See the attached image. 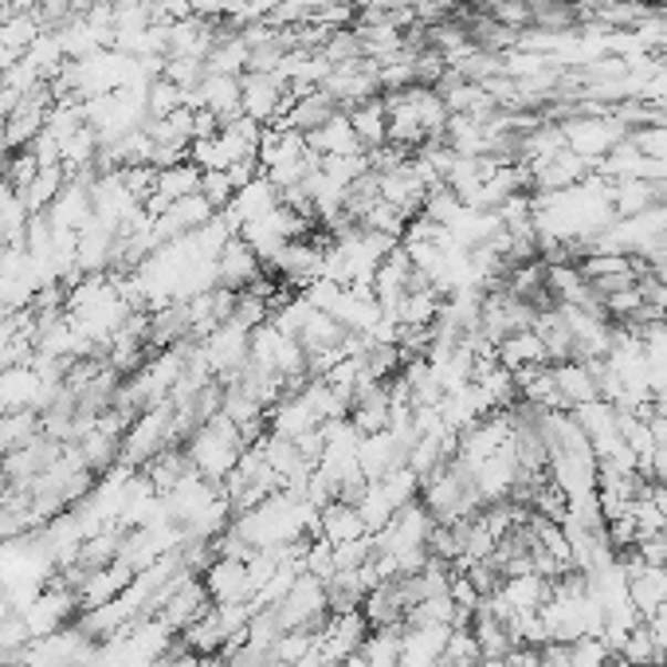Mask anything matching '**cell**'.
<instances>
[{"label": "cell", "instance_id": "obj_25", "mask_svg": "<svg viewBox=\"0 0 667 667\" xmlns=\"http://www.w3.org/2000/svg\"><path fill=\"white\" fill-rule=\"evenodd\" d=\"M322 60H326L330 67L365 60V48H362V35H357V28H334V32L326 35V44H322Z\"/></svg>", "mask_w": 667, "mask_h": 667}, {"label": "cell", "instance_id": "obj_24", "mask_svg": "<svg viewBox=\"0 0 667 667\" xmlns=\"http://www.w3.org/2000/svg\"><path fill=\"white\" fill-rule=\"evenodd\" d=\"M63 185H67V169H63V165H44L40 177L32 181V189H28L20 200L28 205V212H48L52 200L63 192Z\"/></svg>", "mask_w": 667, "mask_h": 667}, {"label": "cell", "instance_id": "obj_12", "mask_svg": "<svg viewBox=\"0 0 667 667\" xmlns=\"http://www.w3.org/2000/svg\"><path fill=\"white\" fill-rule=\"evenodd\" d=\"M334 114H342V106L334 103V98L326 95L322 87L314 91H303V95H295V103H291V111L283 114V118L275 122V126H286V131H299L311 138L314 131H322Z\"/></svg>", "mask_w": 667, "mask_h": 667}, {"label": "cell", "instance_id": "obj_31", "mask_svg": "<svg viewBox=\"0 0 667 667\" xmlns=\"http://www.w3.org/2000/svg\"><path fill=\"white\" fill-rule=\"evenodd\" d=\"M200 197L208 200V205L217 208V212H225L228 205H232V197H236V185H232V177L225 174V169H205L200 174Z\"/></svg>", "mask_w": 667, "mask_h": 667}, {"label": "cell", "instance_id": "obj_13", "mask_svg": "<svg viewBox=\"0 0 667 667\" xmlns=\"http://www.w3.org/2000/svg\"><path fill=\"white\" fill-rule=\"evenodd\" d=\"M471 636H476V648L483 659H503L507 652L514 648V636H511V621H503V616H494L487 605H479L476 613H471Z\"/></svg>", "mask_w": 667, "mask_h": 667}, {"label": "cell", "instance_id": "obj_11", "mask_svg": "<svg viewBox=\"0 0 667 667\" xmlns=\"http://www.w3.org/2000/svg\"><path fill=\"white\" fill-rule=\"evenodd\" d=\"M408 597H405V585L400 577H389L382 585H373L362 601V613L369 621V628H405V616H408Z\"/></svg>", "mask_w": 667, "mask_h": 667}, {"label": "cell", "instance_id": "obj_34", "mask_svg": "<svg viewBox=\"0 0 667 667\" xmlns=\"http://www.w3.org/2000/svg\"><path fill=\"white\" fill-rule=\"evenodd\" d=\"M306 652H314V636L311 633H283V636H279V644H275V659H283V664H299Z\"/></svg>", "mask_w": 667, "mask_h": 667}, {"label": "cell", "instance_id": "obj_10", "mask_svg": "<svg viewBox=\"0 0 667 667\" xmlns=\"http://www.w3.org/2000/svg\"><path fill=\"white\" fill-rule=\"evenodd\" d=\"M212 605L208 601V590H205V581L197 577V573H185V577H177V585H174V593L165 597V605H161V621L174 628V633H181V628H189L192 621H197L205 608Z\"/></svg>", "mask_w": 667, "mask_h": 667}, {"label": "cell", "instance_id": "obj_4", "mask_svg": "<svg viewBox=\"0 0 667 667\" xmlns=\"http://www.w3.org/2000/svg\"><path fill=\"white\" fill-rule=\"evenodd\" d=\"M212 217H217V208L208 205L200 192H189V197L174 200V205L165 208L161 217H154L149 236H154L157 248H165V243H177V240H185V236L197 232V228H205Z\"/></svg>", "mask_w": 667, "mask_h": 667}, {"label": "cell", "instance_id": "obj_9", "mask_svg": "<svg viewBox=\"0 0 667 667\" xmlns=\"http://www.w3.org/2000/svg\"><path fill=\"white\" fill-rule=\"evenodd\" d=\"M212 605H240V601H252V581H248V562H232V557H217L200 573Z\"/></svg>", "mask_w": 667, "mask_h": 667}, {"label": "cell", "instance_id": "obj_42", "mask_svg": "<svg viewBox=\"0 0 667 667\" xmlns=\"http://www.w3.org/2000/svg\"><path fill=\"white\" fill-rule=\"evenodd\" d=\"M263 667H291V664H283V659H271V664H263Z\"/></svg>", "mask_w": 667, "mask_h": 667}, {"label": "cell", "instance_id": "obj_21", "mask_svg": "<svg viewBox=\"0 0 667 667\" xmlns=\"http://www.w3.org/2000/svg\"><path fill=\"white\" fill-rule=\"evenodd\" d=\"M499 597L507 601V605L514 608V616L519 613H538V608L550 601V581L538 577V573H522V577H507L503 590H499Z\"/></svg>", "mask_w": 667, "mask_h": 667}, {"label": "cell", "instance_id": "obj_17", "mask_svg": "<svg viewBox=\"0 0 667 667\" xmlns=\"http://www.w3.org/2000/svg\"><path fill=\"white\" fill-rule=\"evenodd\" d=\"M306 146L314 149L319 157H354V154H365L362 142H357L354 126H350V114H334V118L322 126V131H314L311 138H306Z\"/></svg>", "mask_w": 667, "mask_h": 667}, {"label": "cell", "instance_id": "obj_14", "mask_svg": "<svg viewBox=\"0 0 667 667\" xmlns=\"http://www.w3.org/2000/svg\"><path fill=\"white\" fill-rule=\"evenodd\" d=\"M362 534H369V527H365L362 511L354 503H346V499H334V503H326L319 511V538H326L330 546L354 542Z\"/></svg>", "mask_w": 667, "mask_h": 667}, {"label": "cell", "instance_id": "obj_16", "mask_svg": "<svg viewBox=\"0 0 667 667\" xmlns=\"http://www.w3.org/2000/svg\"><path fill=\"white\" fill-rule=\"evenodd\" d=\"M550 365H554V382H557V393H562L565 408L590 405V400L601 397L590 362H550Z\"/></svg>", "mask_w": 667, "mask_h": 667}, {"label": "cell", "instance_id": "obj_19", "mask_svg": "<svg viewBox=\"0 0 667 667\" xmlns=\"http://www.w3.org/2000/svg\"><path fill=\"white\" fill-rule=\"evenodd\" d=\"M189 471H192V463H189V456H185V444H169V448L157 451L154 460L142 468V476L149 479V487H154L157 494H169Z\"/></svg>", "mask_w": 667, "mask_h": 667}, {"label": "cell", "instance_id": "obj_40", "mask_svg": "<svg viewBox=\"0 0 667 667\" xmlns=\"http://www.w3.org/2000/svg\"><path fill=\"white\" fill-rule=\"evenodd\" d=\"M4 169H9V149L0 146V181H4Z\"/></svg>", "mask_w": 667, "mask_h": 667}, {"label": "cell", "instance_id": "obj_41", "mask_svg": "<svg viewBox=\"0 0 667 667\" xmlns=\"http://www.w3.org/2000/svg\"><path fill=\"white\" fill-rule=\"evenodd\" d=\"M471 667H503V659H476Z\"/></svg>", "mask_w": 667, "mask_h": 667}, {"label": "cell", "instance_id": "obj_28", "mask_svg": "<svg viewBox=\"0 0 667 667\" xmlns=\"http://www.w3.org/2000/svg\"><path fill=\"white\" fill-rule=\"evenodd\" d=\"M40 35H44V28H40V20L35 17H4L0 20V44L12 48L17 55H24Z\"/></svg>", "mask_w": 667, "mask_h": 667}, {"label": "cell", "instance_id": "obj_8", "mask_svg": "<svg viewBox=\"0 0 667 667\" xmlns=\"http://www.w3.org/2000/svg\"><path fill=\"white\" fill-rule=\"evenodd\" d=\"M263 260L252 252V243L243 240L240 232L232 236V240L220 248V256L212 260V279H217V286H225V291H248V286L256 283V279L263 275Z\"/></svg>", "mask_w": 667, "mask_h": 667}, {"label": "cell", "instance_id": "obj_35", "mask_svg": "<svg viewBox=\"0 0 667 667\" xmlns=\"http://www.w3.org/2000/svg\"><path fill=\"white\" fill-rule=\"evenodd\" d=\"M636 550H640V557H644V565H648V570H667V530H664V534L640 538V542H636Z\"/></svg>", "mask_w": 667, "mask_h": 667}, {"label": "cell", "instance_id": "obj_32", "mask_svg": "<svg viewBox=\"0 0 667 667\" xmlns=\"http://www.w3.org/2000/svg\"><path fill=\"white\" fill-rule=\"evenodd\" d=\"M303 570L319 581L334 577L338 565H334V546H330L326 538H311V546H306V557H303Z\"/></svg>", "mask_w": 667, "mask_h": 667}, {"label": "cell", "instance_id": "obj_7", "mask_svg": "<svg viewBox=\"0 0 667 667\" xmlns=\"http://www.w3.org/2000/svg\"><path fill=\"white\" fill-rule=\"evenodd\" d=\"M20 616H24L32 640H40V636H52V633H60V628H67V624H75V616H79V593L48 585V590H40V597H35Z\"/></svg>", "mask_w": 667, "mask_h": 667}, {"label": "cell", "instance_id": "obj_27", "mask_svg": "<svg viewBox=\"0 0 667 667\" xmlns=\"http://www.w3.org/2000/svg\"><path fill=\"white\" fill-rule=\"evenodd\" d=\"M177 106H185V91L177 87V83H169L165 75L149 79V87H146V122L165 118V114H174Z\"/></svg>", "mask_w": 667, "mask_h": 667}, {"label": "cell", "instance_id": "obj_23", "mask_svg": "<svg viewBox=\"0 0 667 667\" xmlns=\"http://www.w3.org/2000/svg\"><path fill=\"white\" fill-rule=\"evenodd\" d=\"M248 55H252V48L243 44V35H225V40H217V48L208 52V75H232L240 79L243 71H248Z\"/></svg>", "mask_w": 667, "mask_h": 667}, {"label": "cell", "instance_id": "obj_6", "mask_svg": "<svg viewBox=\"0 0 667 667\" xmlns=\"http://www.w3.org/2000/svg\"><path fill=\"white\" fill-rule=\"evenodd\" d=\"M365 636H369V621H365L362 608H354V613H330L322 633L314 636V648L322 652L326 664H338V659L362 652Z\"/></svg>", "mask_w": 667, "mask_h": 667}, {"label": "cell", "instance_id": "obj_1", "mask_svg": "<svg viewBox=\"0 0 667 667\" xmlns=\"http://www.w3.org/2000/svg\"><path fill=\"white\" fill-rule=\"evenodd\" d=\"M185 456H189L192 471L205 476L208 483H225L243 456V436L225 413H217L185 440Z\"/></svg>", "mask_w": 667, "mask_h": 667}, {"label": "cell", "instance_id": "obj_39", "mask_svg": "<svg viewBox=\"0 0 667 667\" xmlns=\"http://www.w3.org/2000/svg\"><path fill=\"white\" fill-rule=\"evenodd\" d=\"M192 667H232V664H228L225 656H197V664Z\"/></svg>", "mask_w": 667, "mask_h": 667}, {"label": "cell", "instance_id": "obj_5", "mask_svg": "<svg viewBox=\"0 0 667 667\" xmlns=\"http://www.w3.org/2000/svg\"><path fill=\"white\" fill-rule=\"evenodd\" d=\"M322 91H326V95L334 98L342 111H354V106L365 103V98L382 95V83H377V63H373V60H354V63H342V67H330Z\"/></svg>", "mask_w": 667, "mask_h": 667}, {"label": "cell", "instance_id": "obj_3", "mask_svg": "<svg viewBox=\"0 0 667 667\" xmlns=\"http://www.w3.org/2000/svg\"><path fill=\"white\" fill-rule=\"evenodd\" d=\"M279 621H283L286 633H311L319 636L322 624H326L330 616V605H326V585H322L319 577H311V573H303V577L286 590V597L279 601Z\"/></svg>", "mask_w": 667, "mask_h": 667}, {"label": "cell", "instance_id": "obj_30", "mask_svg": "<svg viewBox=\"0 0 667 667\" xmlns=\"http://www.w3.org/2000/svg\"><path fill=\"white\" fill-rule=\"evenodd\" d=\"M476 659H483V656H479L471 628H451L448 644H444V652H440V664L444 667H471Z\"/></svg>", "mask_w": 667, "mask_h": 667}, {"label": "cell", "instance_id": "obj_18", "mask_svg": "<svg viewBox=\"0 0 667 667\" xmlns=\"http://www.w3.org/2000/svg\"><path fill=\"white\" fill-rule=\"evenodd\" d=\"M494 362L503 365V369L519 373L527 369V365H546L550 354L534 330H519V334H507V338L494 346Z\"/></svg>", "mask_w": 667, "mask_h": 667}, {"label": "cell", "instance_id": "obj_33", "mask_svg": "<svg viewBox=\"0 0 667 667\" xmlns=\"http://www.w3.org/2000/svg\"><path fill=\"white\" fill-rule=\"evenodd\" d=\"M613 652L601 644V636H581L570 644V667H605Z\"/></svg>", "mask_w": 667, "mask_h": 667}, {"label": "cell", "instance_id": "obj_38", "mask_svg": "<svg viewBox=\"0 0 667 667\" xmlns=\"http://www.w3.org/2000/svg\"><path fill=\"white\" fill-rule=\"evenodd\" d=\"M652 503H656L659 514L667 519V483H652Z\"/></svg>", "mask_w": 667, "mask_h": 667}, {"label": "cell", "instance_id": "obj_26", "mask_svg": "<svg viewBox=\"0 0 667 667\" xmlns=\"http://www.w3.org/2000/svg\"><path fill=\"white\" fill-rule=\"evenodd\" d=\"M616 656H624L633 667H652V664H659L664 659V652H659V644H656V636L648 633V624H636L633 633L624 636V644H621V652Z\"/></svg>", "mask_w": 667, "mask_h": 667}, {"label": "cell", "instance_id": "obj_36", "mask_svg": "<svg viewBox=\"0 0 667 667\" xmlns=\"http://www.w3.org/2000/svg\"><path fill=\"white\" fill-rule=\"evenodd\" d=\"M44 0H0V17H35Z\"/></svg>", "mask_w": 667, "mask_h": 667}, {"label": "cell", "instance_id": "obj_22", "mask_svg": "<svg viewBox=\"0 0 667 667\" xmlns=\"http://www.w3.org/2000/svg\"><path fill=\"white\" fill-rule=\"evenodd\" d=\"M365 667H400L405 659V628H369L362 652Z\"/></svg>", "mask_w": 667, "mask_h": 667}, {"label": "cell", "instance_id": "obj_2", "mask_svg": "<svg viewBox=\"0 0 667 667\" xmlns=\"http://www.w3.org/2000/svg\"><path fill=\"white\" fill-rule=\"evenodd\" d=\"M240 98H243V114L256 118L260 126H275L295 95H291V83H286L279 71H243L240 75Z\"/></svg>", "mask_w": 667, "mask_h": 667}, {"label": "cell", "instance_id": "obj_15", "mask_svg": "<svg viewBox=\"0 0 667 667\" xmlns=\"http://www.w3.org/2000/svg\"><path fill=\"white\" fill-rule=\"evenodd\" d=\"M350 114V126H354L357 142H362L365 154H373V149L389 146V114H385V98H365V103H357Z\"/></svg>", "mask_w": 667, "mask_h": 667}, {"label": "cell", "instance_id": "obj_20", "mask_svg": "<svg viewBox=\"0 0 667 667\" xmlns=\"http://www.w3.org/2000/svg\"><path fill=\"white\" fill-rule=\"evenodd\" d=\"M322 585H326L330 613H354L369 593V581H365L362 570H334V577H326Z\"/></svg>", "mask_w": 667, "mask_h": 667}, {"label": "cell", "instance_id": "obj_37", "mask_svg": "<svg viewBox=\"0 0 667 667\" xmlns=\"http://www.w3.org/2000/svg\"><path fill=\"white\" fill-rule=\"evenodd\" d=\"M648 476H652V483H667V448H656V451H652Z\"/></svg>", "mask_w": 667, "mask_h": 667}, {"label": "cell", "instance_id": "obj_29", "mask_svg": "<svg viewBox=\"0 0 667 667\" xmlns=\"http://www.w3.org/2000/svg\"><path fill=\"white\" fill-rule=\"evenodd\" d=\"M40 169H44V165H40V157L32 154V146L12 149V154H9V169H4V181H9L12 189L20 192V197H24V192L32 189L35 177H40Z\"/></svg>", "mask_w": 667, "mask_h": 667}]
</instances>
